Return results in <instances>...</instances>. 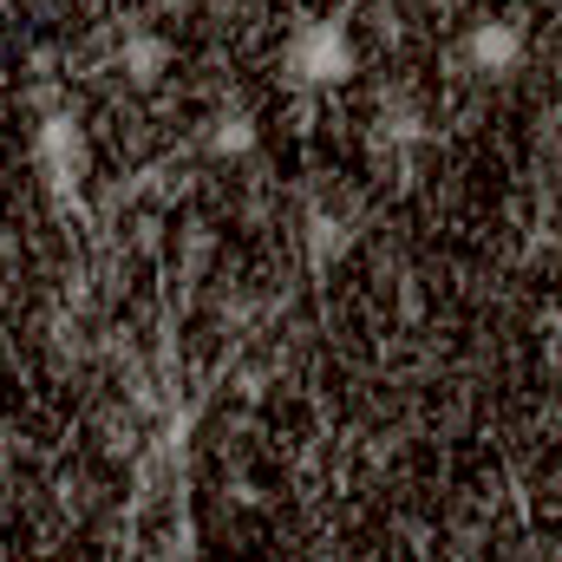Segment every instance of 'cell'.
<instances>
[{
    "label": "cell",
    "instance_id": "cell-4",
    "mask_svg": "<svg viewBox=\"0 0 562 562\" xmlns=\"http://www.w3.org/2000/svg\"><path fill=\"white\" fill-rule=\"evenodd\" d=\"M170 59H177V46L157 33V26H132L125 40H119V53H112V72L125 79V86H138V92H150L164 72H170Z\"/></svg>",
    "mask_w": 562,
    "mask_h": 562
},
{
    "label": "cell",
    "instance_id": "cell-7",
    "mask_svg": "<svg viewBox=\"0 0 562 562\" xmlns=\"http://www.w3.org/2000/svg\"><path fill=\"white\" fill-rule=\"evenodd\" d=\"M249 0H210V13H243Z\"/></svg>",
    "mask_w": 562,
    "mask_h": 562
},
{
    "label": "cell",
    "instance_id": "cell-8",
    "mask_svg": "<svg viewBox=\"0 0 562 562\" xmlns=\"http://www.w3.org/2000/svg\"><path fill=\"white\" fill-rule=\"evenodd\" d=\"M314 562H334V557H314Z\"/></svg>",
    "mask_w": 562,
    "mask_h": 562
},
{
    "label": "cell",
    "instance_id": "cell-5",
    "mask_svg": "<svg viewBox=\"0 0 562 562\" xmlns=\"http://www.w3.org/2000/svg\"><path fill=\"white\" fill-rule=\"evenodd\" d=\"M203 150H210L216 164H249V157L262 150V125H256V112H249V105H223V112L203 125Z\"/></svg>",
    "mask_w": 562,
    "mask_h": 562
},
{
    "label": "cell",
    "instance_id": "cell-3",
    "mask_svg": "<svg viewBox=\"0 0 562 562\" xmlns=\"http://www.w3.org/2000/svg\"><path fill=\"white\" fill-rule=\"evenodd\" d=\"M524 53H530V33H524L510 13H484V20H471L464 40H458V66H464L471 79H484V86L517 79V72H524Z\"/></svg>",
    "mask_w": 562,
    "mask_h": 562
},
{
    "label": "cell",
    "instance_id": "cell-6",
    "mask_svg": "<svg viewBox=\"0 0 562 562\" xmlns=\"http://www.w3.org/2000/svg\"><path fill=\"white\" fill-rule=\"evenodd\" d=\"M301 243H307V269H314V276H334V262L353 249V223H347L340 210L314 203L307 223H301Z\"/></svg>",
    "mask_w": 562,
    "mask_h": 562
},
{
    "label": "cell",
    "instance_id": "cell-2",
    "mask_svg": "<svg viewBox=\"0 0 562 562\" xmlns=\"http://www.w3.org/2000/svg\"><path fill=\"white\" fill-rule=\"evenodd\" d=\"M33 164L53 190V203H79L86 177H92V138H86V119L72 105H40V125H33Z\"/></svg>",
    "mask_w": 562,
    "mask_h": 562
},
{
    "label": "cell",
    "instance_id": "cell-1",
    "mask_svg": "<svg viewBox=\"0 0 562 562\" xmlns=\"http://www.w3.org/2000/svg\"><path fill=\"white\" fill-rule=\"evenodd\" d=\"M353 72H360V40H353L347 20L307 13V20L288 26V40H281V86H294V92H334Z\"/></svg>",
    "mask_w": 562,
    "mask_h": 562
}]
</instances>
